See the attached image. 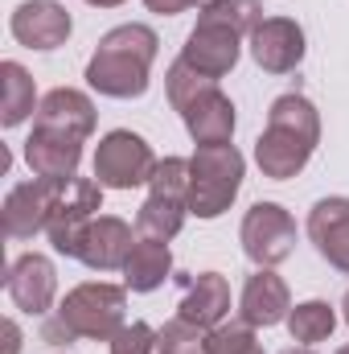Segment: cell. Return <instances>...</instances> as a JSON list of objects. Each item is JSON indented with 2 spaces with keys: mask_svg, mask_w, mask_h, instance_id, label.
Returning <instances> with one entry per match:
<instances>
[{
  "mask_svg": "<svg viewBox=\"0 0 349 354\" xmlns=\"http://www.w3.org/2000/svg\"><path fill=\"white\" fill-rule=\"evenodd\" d=\"M33 128L66 132L74 140H87L90 132H94V103H90V95H83V91H74V87H54L50 95H41Z\"/></svg>",
  "mask_w": 349,
  "mask_h": 354,
  "instance_id": "16",
  "label": "cell"
},
{
  "mask_svg": "<svg viewBox=\"0 0 349 354\" xmlns=\"http://www.w3.org/2000/svg\"><path fill=\"white\" fill-rule=\"evenodd\" d=\"M177 115H181V124H185V132L193 136V145H226L230 136H235V103L222 95L218 83H210V87H201L197 95H189L181 107H177Z\"/></svg>",
  "mask_w": 349,
  "mask_h": 354,
  "instance_id": "11",
  "label": "cell"
},
{
  "mask_svg": "<svg viewBox=\"0 0 349 354\" xmlns=\"http://www.w3.org/2000/svg\"><path fill=\"white\" fill-rule=\"evenodd\" d=\"M123 309H128V288L107 284V280H87L66 292V301L41 322V342L66 346L74 338L90 342H111L123 330Z\"/></svg>",
  "mask_w": 349,
  "mask_h": 354,
  "instance_id": "3",
  "label": "cell"
},
{
  "mask_svg": "<svg viewBox=\"0 0 349 354\" xmlns=\"http://www.w3.org/2000/svg\"><path fill=\"white\" fill-rule=\"evenodd\" d=\"M152 169H157V157H152V145L140 132L115 128L94 149V181L103 189H136V185H148Z\"/></svg>",
  "mask_w": 349,
  "mask_h": 354,
  "instance_id": "6",
  "label": "cell"
},
{
  "mask_svg": "<svg viewBox=\"0 0 349 354\" xmlns=\"http://www.w3.org/2000/svg\"><path fill=\"white\" fill-rule=\"evenodd\" d=\"M111 354H157V330L148 322H123L111 338Z\"/></svg>",
  "mask_w": 349,
  "mask_h": 354,
  "instance_id": "28",
  "label": "cell"
},
{
  "mask_svg": "<svg viewBox=\"0 0 349 354\" xmlns=\"http://www.w3.org/2000/svg\"><path fill=\"white\" fill-rule=\"evenodd\" d=\"M136 239H140V235H136L123 218H115V214H94L87 227H83V235H79L74 260L87 264L90 272H115V268L128 264Z\"/></svg>",
  "mask_w": 349,
  "mask_h": 354,
  "instance_id": "10",
  "label": "cell"
},
{
  "mask_svg": "<svg viewBox=\"0 0 349 354\" xmlns=\"http://www.w3.org/2000/svg\"><path fill=\"white\" fill-rule=\"evenodd\" d=\"M239 239H243L247 260H255L259 268H275L296 252V218L279 202H255L243 214Z\"/></svg>",
  "mask_w": 349,
  "mask_h": 354,
  "instance_id": "7",
  "label": "cell"
},
{
  "mask_svg": "<svg viewBox=\"0 0 349 354\" xmlns=\"http://www.w3.org/2000/svg\"><path fill=\"white\" fill-rule=\"evenodd\" d=\"M308 239L321 260L349 272V198H321L308 210Z\"/></svg>",
  "mask_w": 349,
  "mask_h": 354,
  "instance_id": "17",
  "label": "cell"
},
{
  "mask_svg": "<svg viewBox=\"0 0 349 354\" xmlns=\"http://www.w3.org/2000/svg\"><path fill=\"white\" fill-rule=\"evenodd\" d=\"M0 330H4V354H21V330H17V322H4Z\"/></svg>",
  "mask_w": 349,
  "mask_h": 354,
  "instance_id": "30",
  "label": "cell"
},
{
  "mask_svg": "<svg viewBox=\"0 0 349 354\" xmlns=\"http://www.w3.org/2000/svg\"><path fill=\"white\" fill-rule=\"evenodd\" d=\"M8 29L25 50H58V46H66L74 21L58 0H25L12 8Z\"/></svg>",
  "mask_w": 349,
  "mask_h": 354,
  "instance_id": "12",
  "label": "cell"
},
{
  "mask_svg": "<svg viewBox=\"0 0 349 354\" xmlns=\"http://www.w3.org/2000/svg\"><path fill=\"white\" fill-rule=\"evenodd\" d=\"M157 354H206V330L185 317H173L157 330Z\"/></svg>",
  "mask_w": 349,
  "mask_h": 354,
  "instance_id": "26",
  "label": "cell"
},
{
  "mask_svg": "<svg viewBox=\"0 0 349 354\" xmlns=\"http://www.w3.org/2000/svg\"><path fill=\"white\" fill-rule=\"evenodd\" d=\"M148 4V12H157V17H177V12H185V8H206L210 0H144Z\"/></svg>",
  "mask_w": 349,
  "mask_h": 354,
  "instance_id": "29",
  "label": "cell"
},
{
  "mask_svg": "<svg viewBox=\"0 0 349 354\" xmlns=\"http://www.w3.org/2000/svg\"><path fill=\"white\" fill-rule=\"evenodd\" d=\"M173 276V252L157 239H136L128 264H123V288L128 292H157Z\"/></svg>",
  "mask_w": 349,
  "mask_h": 354,
  "instance_id": "20",
  "label": "cell"
},
{
  "mask_svg": "<svg viewBox=\"0 0 349 354\" xmlns=\"http://www.w3.org/2000/svg\"><path fill=\"white\" fill-rule=\"evenodd\" d=\"M337 354H349V346H341V351H337Z\"/></svg>",
  "mask_w": 349,
  "mask_h": 354,
  "instance_id": "35",
  "label": "cell"
},
{
  "mask_svg": "<svg viewBox=\"0 0 349 354\" xmlns=\"http://www.w3.org/2000/svg\"><path fill=\"white\" fill-rule=\"evenodd\" d=\"M201 17H210V21L235 29L239 37H251L263 25V4L259 0H210V4L201 8Z\"/></svg>",
  "mask_w": 349,
  "mask_h": 354,
  "instance_id": "24",
  "label": "cell"
},
{
  "mask_svg": "<svg viewBox=\"0 0 349 354\" xmlns=\"http://www.w3.org/2000/svg\"><path fill=\"white\" fill-rule=\"evenodd\" d=\"M243 174H247V161L230 140L197 145L189 157V214H197V218L226 214L243 189Z\"/></svg>",
  "mask_w": 349,
  "mask_h": 354,
  "instance_id": "4",
  "label": "cell"
},
{
  "mask_svg": "<svg viewBox=\"0 0 349 354\" xmlns=\"http://www.w3.org/2000/svg\"><path fill=\"white\" fill-rule=\"evenodd\" d=\"M185 214H189V202L161 198V194H148V198H144V206L136 210V235H140V239L169 243L173 235H181V227H185Z\"/></svg>",
  "mask_w": 349,
  "mask_h": 354,
  "instance_id": "22",
  "label": "cell"
},
{
  "mask_svg": "<svg viewBox=\"0 0 349 354\" xmlns=\"http://www.w3.org/2000/svg\"><path fill=\"white\" fill-rule=\"evenodd\" d=\"M239 54H243V37H239L235 29L210 21V17H197V25L189 29V37H185V46H181V58H185L193 71H201L206 79H214V83L226 79V75L239 66Z\"/></svg>",
  "mask_w": 349,
  "mask_h": 354,
  "instance_id": "8",
  "label": "cell"
},
{
  "mask_svg": "<svg viewBox=\"0 0 349 354\" xmlns=\"http://www.w3.org/2000/svg\"><path fill=\"white\" fill-rule=\"evenodd\" d=\"M37 87H33V75L21 66V62H0V124L4 128H17L25 124L33 111H37Z\"/></svg>",
  "mask_w": 349,
  "mask_h": 354,
  "instance_id": "21",
  "label": "cell"
},
{
  "mask_svg": "<svg viewBox=\"0 0 349 354\" xmlns=\"http://www.w3.org/2000/svg\"><path fill=\"white\" fill-rule=\"evenodd\" d=\"M87 4H94V8H119L123 0H87Z\"/></svg>",
  "mask_w": 349,
  "mask_h": 354,
  "instance_id": "31",
  "label": "cell"
},
{
  "mask_svg": "<svg viewBox=\"0 0 349 354\" xmlns=\"http://www.w3.org/2000/svg\"><path fill=\"white\" fill-rule=\"evenodd\" d=\"M50 202H54V181L33 177L8 189L4 198V235L8 239H33L50 227Z\"/></svg>",
  "mask_w": 349,
  "mask_h": 354,
  "instance_id": "14",
  "label": "cell"
},
{
  "mask_svg": "<svg viewBox=\"0 0 349 354\" xmlns=\"http://www.w3.org/2000/svg\"><path fill=\"white\" fill-rule=\"evenodd\" d=\"M333 330H337V313H333L329 301H304V305H296V309L288 313V334H292V342H300V346H317V342H325Z\"/></svg>",
  "mask_w": 349,
  "mask_h": 354,
  "instance_id": "23",
  "label": "cell"
},
{
  "mask_svg": "<svg viewBox=\"0 0 349 354\" xmlns=\"http://www.w3.org/2000/svg\"><path fill=\"white\" fill-rule=\"evenodd\" d=\"M288 313H292V292L271 268H259L255 276H247L243 297H239V317H247L251 326L267 330V326L288 322Z\"/></svg>",
  "mask_w": 349,
  "mask_h": 354,
  "instance_id": "18",
  "label": "cell"
},
{
  "mask_svg": "<svg viewBox=\"0 0 349 354\" xmlns=\"http://www.w3.org/2000/svg\"><path fill=\"white\" fill-rule=\"evenodd\" d=\"M341 317H346V326H349V292H346V301H341Z\"/></svg>",
  "mask_w": 349,
  "mask_h": 354,
  "instance_id": "33",
  "label": "cell"
},
{
  "mask_svg": "<svg viewBox=\"0 0 349 354\" xmlns=\"http://www.w3.org/2000/svg\"><path fill=\"white\" fill-rule=\"evenodd\" d=\"M161 37L148 25H115L103 33L99 50L87 62V83L107 99H140L148 91V75L157 62Z\"/></svg>",
  "mask_w": 349,
  "mask_h": 354,
  "instance_id": "2",
  "label": "cell"
},
{
  "mask_svg": "<svg viewBox=\"0 0 349 354\" xmlns=\"http://www.w3.org/2000/svg\"><path fill=\"white\" fill-rule=\"evenodd\" d=\"M251 58L267 75H292L304 62V29L292 17H263L251 33Z\"/></svg>",
  "mask_w": 349,
  "mask_h": 354,
  "instance_id": "13",
  "label": "cell"
},
{
  "mask_svg": "<svg viewBox=\"0 0 349 354\" xmlns=\"http://www.w3.org/2000/svg\"><path fill=\"white\" fill-rule=\"evenodd\" d=\"M148 189L161 194V198L189 202V161H185V157H165V161H157V169L148 177Z\"/></svg>",
  "mask_w": 349,
  "mask_h": 354,
  "instance_id": "27",
  "label": "cell"
},
{
  "mask_svg": "<svg viewBox=\"0 0 349 354\" xmlns=\"http://www.w3.org/2000/svg\"><path fill=\"white\" fill-rule=\"evenodd\" d=\"M321 145V115L312 107V99L304 95H279L267 107V128L255 140V165L271 181H288L296 177L317 153Z\"/></svg>",
  "mask_w": 349,
  "mask_h": 354,
  "instance_id": "1",
  "label": "cell"
},
{
  "mask_svg": "<svg viewBox=\"0 0 349 354\" xmlns=\"http://www.w3.org/2000/svg\"><path fill=\"white\" fill-rule=\"evenodd\" d=\"M279 354H312V346H288V351H279Z\"/></svg>",
  "mask_w": 349,
  "mask_h": 354,
  "instance_id": "32",
  "label": "cell"
},
{
  "mask_svg": "<svg viewBox=\"0 0 349 354\" xmlns=\"http://www.w3.org/2000/svg\"><path fill=\"white\" fill-rule=\"evenodd\" d=\"M4 288L12 297V305L29 317H50L54 309V297H58V272L54 260L41 256V252H25L17 256L8 276H4Z\"/></svg>",
  "mask_w": 349,
  "mask_h": 354,
  "instance_id": "9",
  "label": "cell"
},
{
  "mask_svg": "<svg viewBox=\"0 0 349 354\" xmlns=\"http://www.w3.org/2000/svg\"><path fill=\"white\" fill-rule=\"evenodd\" d=\"M255 326L247 317L235 322H218L214 330H206V354H247L255 351Z\"/></svg>",
  "mask_w": 349,
  "mask_h": 354,
  "instance_id": "25",
  "label": "cell"
},
{
  "mask_svg": "<svg viewBox=\"0 0 349 354\" xmlns=\"http://www.w3.org/2000/svg\"><path fill=\"white\" fill-rule=\"evenodd\" d=\"M54 181V202H50V243L58 256H70L79 252V235L90 218L103 210V185L94 177H50Z\"/></svg>",
  "mask_w": 349,
  "mask_h": 354,
  "instance_id": "5",
  "label": "cell"
},
{
  "mask_svg": "<svg viewBox=\"0 0 349 354\" xmlns=\"http://www.w3.org/2000/svg\"><path fill=\"white\" fill-rule=\"evenodd\" d=\"M247 354H263V351H259V346H255V351H247Z\"/></svg>",
  "mask_w": 349,
  "mask_h": 354,
  "instance_id": "34",
  "label": "cell"
},
{
  "mask_svg": "<svg viewBox=\"0 0 349 354\" xmlns=\"http://www.w3.org/2000/svg\"><path fill=\"white\" fill-rule=\"evenodd\" d=\"M185 297L177 305V317L201 326V330H214L218 322H226L230 313V284L222 272H201V276H177Z\"/></svg>",
  "mask_w": 349,
  "mask_h": 354,
  "instance_id": "15",
  "label": "cell"
},
{
  "mask_svg": "<svg viewBox=\"0 0 349 354\" xmlns=\"http://www.w3.org/2000/svg\"><path fill=\"white\" fill-rule=\"evenodd\" d=\"M25 165L33 169V177H74L83 165V140L33 128L25 140Z\"/></svg>",
  "mask_w": 349,
  "mask_h": 354,
  "instance_id": "19",
  "label": "cell"
}]
</instances>
